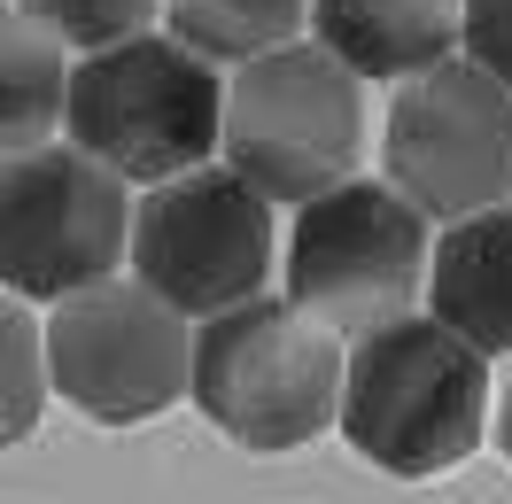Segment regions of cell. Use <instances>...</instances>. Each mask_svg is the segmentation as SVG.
<instances>
[{"mask_svg": "<svg viewBox=\"0 0 512 504\" xmlns=\"http://www.w3.org/2000/svg\"><path fill=\"white\" fill-rule=\"evenodd\" d=\"M334 427L350 435L365 466L396 473V481L466 466L489 435V357L427 311L388 318L342 349Z\"/></svg>", "mask_w": 512, "mask_h": 504, "instance_id": "1", "label": "cell"}, {"mask_svg": "<svg viewBox=\"0 0 512 504\" xmlns=\"http://www.w3.org/2000/svg\"><path fill=\"white\" fill-rule=\"evenodd\" d=\"M427 318H443L481 357H512V202L450 218L427 241Z\"/></svg>", "mask_w": 512, "mask_h": 504, "instance_id": "10", "label": "cell"}, {"mask_svg": "<svg viewBox=\"0 0 512 504\" xmlns=\"http://www.w3.org/2000/svg\"><path fill=\"white\" fill-rule=\"evenodd\" d=\"M497 442H505V458H512V388H505V411H497Z\"/></svg>", "mask_w": 512, "mask_h": 504, "instance_id": "17", "label": "cell"}, {"mask_svg": "<svg viewBox=\"0 0 512 504\" xmlns=\"http://www.w3.org/2000/svg\"><path fill=\"white\" fill-rule=\"evenodd\" d=\"M47 404V349L24 311V295H0V450L24 442Z\"/></svg>", "mask_w": 512, "mask_h": 504, "instance_id": "14", "label": "cell"}, {"mask_svg": "<svg viewBox=\"0 0 512 504\" xmlns=\"http://www.w3.org/2000/svg\"><path fill=\"white\" fill-rule=\"evenodd\" d=\"M32 24L63 39V47H109V39H132V32H156L163 0H16Z\"/></svg>", "mask_w": 512, "mask_h": 504, "instance_id": "15", "label": "cell"}, {"mask_svg": "<svg viewBox=\"0 0 512 504\" xmlns=\"http://www.w3.org/2000/svg\"><path fill=\"white\" fill-rule=\"evenodd\" d=\"M63 86H70V47L24 8L0 0V163L55 140L63 125Z\"/></svg>", "mask_w": 512, "mask_h": 504, "instance_id": "12", "label": "cell"}, {"mask_svg": "<svg viewBox=\"0 0 512 504\" xmlns=\"http://www.w3.org/2000/svg\"><path fill=\"white\" fill-rule=\"evenodd\" d=\"M132 241V187L70 140H39L0 163V287L63 303L109 280Z\"/></svg>", "mask_w": 512, "mask_h": 504, "instance_id": "6", "label": "cell"}, {"mask_svg": "<svg viewBox=\"0 0 512 504\" xmlns=\"http://www.w3.org/2000/svg\"><path fill=\"white\" fill-rule=\"evenodd\" d=\"M458 55L512 86V0H458Z\"/></svg>", "mask_w": 512, "mask_h": 504, "instance_id": "16", "label": "cell"}, {"mask_svg": "<svg viewBox=\"0 0 512 504\" xmlns=\"http://www.w3.org/2000/svg\"><path fill=\"white\" fill-rule=\"evenodd\" d=\"M311 0H163L171 39H187L202 63H249L264 47L303 39Z\"/></svg>", "mask_w": 512, "mask_h": 504, "instance_id": "13", "label": "cell"}, {"mask_svg": "<svg viewBox=\"0 0 512 504\" xmlns=\"http://www.w3.org/2000/svg\"><path fill=\"white\" fill-rule=\"evenodd\" d=\"M427 218L388 179H342V187L295 202L288 233V303L334 326L342 342L404 318L427 287Z\"/></svg>", "mask_w": 512, "mask_h": 504, "instance_id": "5", "label": "cell"}, {"mask_svg": "<svg viewBox=\"0 0 512 504\" xmlns=\"http://www.w3.org/2000/svg\"><path fill=\"white\" fill-rule=\"evenodd\" d=\"M342 334L295 311L288 295H249L233 311L202 318L187 388L202 419L241 450H295L334 427L342 404Z\"/></svg>", "mask_w": 512, "mask_h": 504, "instance_id": "3", "label": "cell"}, {"mask_svg": "<svg viewBox=\"0 0 512 504\" xmlns=\"http://www.w3.org/2000/svg\"><path fill=\"white\" fill-rule=\"evenodd\" d=\"M125 256L132 280L163 295L179 318H218L264 295V280H272V202L225 163L171 171L132 210Z\"/></svg>", "mask_w": 512, "mask_h": 504, "instance_id": "7", "label": "cell"}, {"mask_svg": "<svg viewBox=\"0 0 512 504\" xmlns=\"http://www.w3.org/2000/svg\"><path fill=\"white\" fill-rule=\"evenodd\" d=\"M218 156L264 202H311L342 187L365 156V78H350L319 39H288L233 63Z\"/></svg>", "mask_w": 512, "mask_h": 504, "instance_id": "4", "label": "cell"}, {"mask_svg": "<svg viewBox=\"0 0 512 504\" xmlns=\"http://www.w3.org/2000/svg\"><path fill=\"white\" fill-rule=\"evenodd\" d=\"M303 32L350 78H412L458 55V0H311Z\"/></svg>", "mask_w": 512, "mask_h": 504, "instance_id": "11", "label": "cell"}, {"mask_svg": "<svg viewBox=\"0 0 512 504\" xmlns=\"http://www.w3.org/2000/svg\"><path fill=\"white\" fill-rule=\"evenodd\" d=\"M381 171L427 225L512 202V86L466 55L412 70L388 101Z\"/></svg>", "mask_w": 512, "mask_h": 504, "instance_id": "8", "label": "cell"}, {"mask_svg": "<svg viewBox=\"0 0 512 504\" xmlns=\"http://www.w3.org/2000/svg\"><path fill=\"white\" fill-rule=\"evenodd\" d=\"M39 349H47L55 396H70L101 427H132V419H156L187 396L194 318H179L140 280L109 272V280L55 303V318L39 326Z\"/></svg>", "mask_w": 512, "mask_h": 504, "instance_id": "9", "label": "cell"}, {"mask_svg": "<svg viewBox=\"0 0 512 504\" xmlns=\"http://www.w3.org/2000/svg\"><path fill=\"white\" fill-rule=\"evenodd\" d=\"M218 109H225L218 63H202L171 32H132L109 47H86L63 86L70 148L109 163L125 187L132 179L156 187L171 171L210 163L218 156Z\"/></svg>", "mask_w": 512, "mask_h": 504, "instance_id": "2", "label": "cell"}]
</instances>
